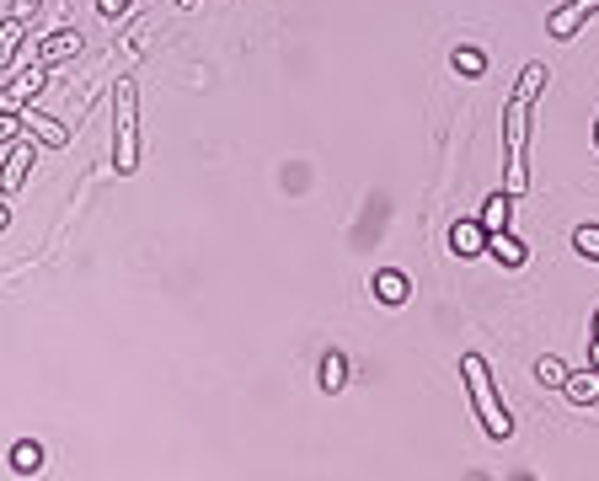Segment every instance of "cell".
Segmentation results:
<instances>
[{"mask_svg": "<svg viewBox=\"0 0 599 481\" xmlns=\"http://www.w3.org/2000/svg\"><path fill=\"white\" fill-rule=\"evenodd\" d=\"M573 246H578V257H594L599 262V225H578L573 230Z\"/></svg>", "mask_w": 599, "mask_h": 481, "instance_id": "cell-17", "label": "cell"}, {"mask_svg": "<svg viewBox=\"0 0 599 481\" xmlns=\"http://www.w3.org/2000/svg\"><path fill=\"white\" fill-rule=\"evenodd\" d=\"M17 118H22L27 129H33V139H43L49 150H65V145H70V129H65V123H59V118H49V113H38L33 102H27V107H17Z\"/></svg>", "mask_w": 599, "mask_h": 481, "instance_id": "cell-6", "label": "cell"}, {"mask_svg": "<svg viewBox=\"0 0 599 481\" xmlns=\"http://www.w3.org/2000/svg\"><path fill=\"white\" fill-rule=\"evenodd\" d=\"M535 375H541V385H557V391H562L567 364H562V359H541V364H535Z\"/></svg>", "mask_w": 599, "mask_h": 481, "instance_id": "cell-18", "label": "cell"}, {"mask_svg": "<svg viewBox=\"0 0 599 481\" xmlns=\"http://www.w3.org/2000/svg\"><path fill=\"white\" fill-rule=\"evenodd\" d=\"M509 214H514V193H493L482 204V214H476V220L487 225V236H493V230H509Z\"/></svg>", "mask_w": 599, "mask_h": 481, "instance_id": "cell-12", "label": "cell"}, {"mask_svg": "<svg viewBox=\"0 0 599 481\" xmlns=\"http://www.w3.org/2000/svg\"><path fill=\"white\" fill-rule=\"evenodd\" d=\"M594 11H599V0H567V6H557V11L546 17V33H551V38H578V27L589 22Z\"/></svg>", "mask_w": 599, "mask_h": 481, "instance_id": "cell-5", "label": "cell"}, {"mask_svg": "<svg viewBox=\"0 0 599 481\" xmlns=\"http://www.w3.org/2000/svg\"><path fill=\"white\" fill-rule=\"evenodd\" d=\"M97 11H102V17H124L129 0H97Z\"/></svg>", "mask_w": 599, "mask_h": 481, "instance_id": "cell-20", "label": "cell"}, {"mask_svg": "<svg viewBox=\"0 0 599 481\" xmlns=\"http://www.w3.org/2000/svg\"><path fill=\"white\" fill-rule=\"evenodd\" d=\"M594 145H599V123H594Z\"/></svg>", "mask_w": 599, "mask_h": 481, "instance_id": "cell-25", "label": "cell"}, {"mask_svg": "<svg viewBox=\"0 0 599 481\" xmlns=\"http://www.w3.org/2000/svg\"><path fill=\"white\" fill-rule=\"evenodd\" d=\"M594 337H599V310H594Z\"/></svg>", "mask_w": 599, "mask_h": 481, "instance_id": "cell-24", "label": "cell"}, {"mask_svg": "<svg viewBox=\"0 0 599 481\" xmlns=\"http://www.w3.org/2000/svg\"><path fill=\"white\" fill-rule=\"evenodd\" d=\"M546 65L541 59H530L525 70H519V86H514V97L509 107H503V193H525L530 188V113H535V102H541V91H546Z\"/></svg>", "mask_w": 599, "mask_h": 481, "instance_id": "cell-1", "label": "cell"}, {"mask_svg": "<svg viewBox=\"0 0 599 481\" xmlns=\"http://www.w3.org/2000/svg\"><path fill=\"white\" fill-rule=\"evenodd\" d=\"M343 385H348V359L343 353H327V359H321V391L337 396Z\"/></svg>", "mask_w": 599, "mask_h": 481, "instance_id": "cell-14", "label": "cell"}, {"mask_svg": "<svg viewBox=\"0 0 599 481\" xmlns=\"http://www.w3.org/2000/svg\"><path fill=\"white\" fill-rule=\"evenodd\" d=\"M6 225H11V209H6V204H0V230H6Z\"/></svg>", "mask_w": 599, "mask_h": 481, "instance_id": "cell-23", "label": "cell"}, {"mask_svg": "<svg viewBox=\"0 0 599 481\" xmlns=\"http://www.w3.org/2000/svg\"><path fill=\"white\" fill-rule=\"evenodd\" d=\"M589 364L599 369V337H594V343H589Z\"/></svg>", "mask_w": 599, "mask_h": 481, "instance_id": "cell-22", "label": "cell"}, {"mask_svg": "<svg viewBox=\"0 0 599 481\" xmlns=\"http://www.w3.org/2000/svg\"><path fill=\"white\" fill-rule=\"evenodd\" d=\"M487 252H493L503 268H525V257H530L525 241H519L514 230H493V236H487Z\"/></svg>", "mask_w": 599, "mask_h": 481, "instance_id": "cell-10", "label": "cell"}, {"mask_svg": "<svg viewBox=\"0 0 599 481\" xmlns=\"http://www.w3.org/2000/svg\"><path fill=\"white\" fill-rule=\"evenodd\" d=\"M455 70H460V75H471V81H476V75L487 70V54H482V49H455Z\"/></svg>", "mask_w": 599, "mask_h": 481, "instance_id": "cell-16", "label": "cell"}, {"mask_svg": "<svg viewBox=\"0 0 599 481\" xmlns=\"http://www.w3.org/2000/svg\"><path fill=\"white\" fill-rule=\"evenodd\" d=\"M81 54V33H70V27H59L54 38L38 43V65H59V59H75Z\"/></svg>", "mask_w": 599, "mask_h": 481, "instance_id": "cell-8", "label": "cell"}, {"mask_svg": "<svg viewBox=\"0 0 599 481\" xmlns=\"http://www.w3.org/2000/svg\"><path fill=\"white\" fill-rule=\"evenodd\" d=\"M33 161H38V145L33 139H11L6 145V161H0V193H22V182L33 177Z\"/></svg>", "mask_w": 599, "mask_h": 481, "instance_id": "cell-4", "label": "cell"}, {"mask_svg": "<svg viewBox=\"0 0 599 481\" xmlns=\"http://www.w3.org/2000/svg\"><path fill=\"white\" fill-rule=\"evenodd\" d=\"M140 166V91H134V75H118L113 86V172L134 177Z\"/></svg>", "mask_w": 599, "mask_h": 481, "instance_id": "cell-2", "label": "cell"}, {"mask_svg": "<svg viewBox=\"0 0 599 481\" xmlns=\"http://www.w3.org/2000/svg\"><path fill=\"white\" fill-rule=\"evenodd\" d=\"M450 252L455 257H482L487 252V225L482 220H455L450 225Z\"/></svg>", "mask_w": 599, "mask_h": 481, "instance_id": "cell-7", "label": "cell"}, {"mask_svg": "<svg viewBox=\"0 0 599 481\" xmlns=\"http://www.w3.org/2000/svg\"><path fill=\"white\" fill-rule=\"evenodd\" d=\"M33 11H38V0H11V17H22V22H27Z\"/></svg>", "mask_w": 599, "mask_h": 481, "instance_id": "cell-21", "label": "cell"}, {"mask_svg": "<svg viewBox=\"0 0 599 481\" xmlns=\"http://www.w3.org/2000/svg\"><path fill=\"white\" fill-rule=\"evenodd\" d=\"M562 396L573 401V407H589V401H599V369L589 364V369H583V375H573V369H567V380H562Z\"/></svg>", "mask_w": 599, "mask_h": 481, "instance_id": "cell-9", "label": "cell"}, {"mask_svg": "<svg viewBox=\"0 0 599 481\" xmlns=\"http://www.w3.org/2000/svg\"><path fill=\"white\" fill-rule=\"evenodd\" d=\"M17 49H22V17H6L0 22V65H11Z\"/></svg>", "mask_w": 599, "mask_h": 481, "instance_id": "cell-15", "label": "cell"}, {"mask_svg": "<svg viewBox=\"0 0 599 481\" xmlns=\"http://www.w3.org/2000/svg\"><path fill=\"white\" fill-rule=\"evenodd\" d=\"M460 375H466L471 407H476V417H482L487 439H514V417H509V407H503V396L493 385V369H487L482 353H466V359H460Z\"/></svg>", "mask_w": 599, "mask_h": 481, "instance_id": "cell-3", "label": "cell"}, {"mask_svg": "<svg viewBox=\"0 0 599 481\" xmlns=\"http://www.w3.org/2000/svg\"><path fill=\"white\" fill-rule=\"evenodd\" d=\"M407 294H412L407 273H396V268H380L375 273V300L380 305H407Z\"/></svg>", "mask_w": 599, "mask_h": 481, "instance_id": "cell-11", "label": "cell"}, {"mask_svg": "<svg viewBox=\"0 0 599 481\" xmlns=\"http://www.w3.org/2000/svg\"><path fill=\"white\" fill-rule=\"evenodd\" d=\"M17 129H22V118H17V113H6V107H0V139H17Z\"/></svg>", "mask_w": 599, "mask_h": 481, "instance_id": "cell-19", "label": "cell"}, {"mask_svg": "<svg viewBox=\"0 0 599 481\" xmlns=\"http://www.w3.org/2000/svg\"><path fill=\"white\" fill-rule=\"evenodd\" d=\"M11 471H17V476H38L43 471V444L38 439H22L17 449H11Z\"/></svg>", "mask_w": 599, "mask_h": 481, "instance_id": "cell-13", "label": "cell"}]
</instances>
